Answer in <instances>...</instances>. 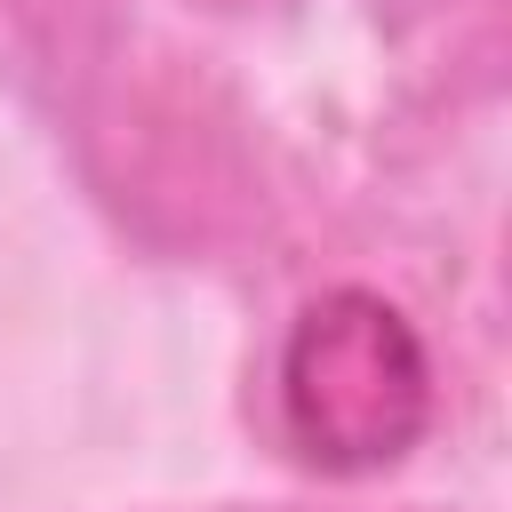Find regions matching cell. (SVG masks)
Returning a JSON list of instances; mask_svg holds the SVG:
<instances>
[{"instance_id":"1","label":"cell","mask_w":512,"mask_h":512,"mask_svg":"<svg viewBox=\"0 0 512 512\" xmlns=\"http://www.w3.org/2000/svg\"><path fill=\"white\" fill-rule=\"evenodd\" d=\"M288 416L312 456H400V440L424 424V352L408 344L400 312L376 296L304 312L288 344Z\"/></svg>"}]
</instances>
